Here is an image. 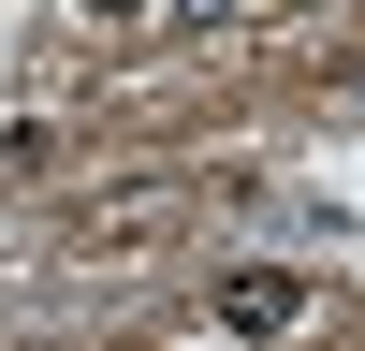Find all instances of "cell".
<instances>
[{"mask_svg": "<svg viewBox=\"0 0 365 351\" xmlns=\"http://www.w3.org/2000/svg\"><path fill=\"white\" fill-rule=\"evenodd\" d=\"M307 307H322V292H307V263H220V292H205V322H220L234 351H278Z\"/></svg>", "mask_w": 365, "mask_h": 351, "instance_id": "cell-1", "label": "cell"}, {"mask_svg": "<svg viewBox=\"0 0 365 351\" xmlns=\"http://www.w3.org/2000/svg\"><path fill=\"white\" fill-rule=\"evenodd\" d=\"M161 220H175V190H117L103 220H88V249H103V263H132V249H161Z\"/></svg>", "mask_w": 365, "mask_h": 351, "instance_id": "cell-2", "label": "cell"}, {"mask_svg": "<svg viewBox=\"0 0 365 351\" xmlns=\"http://www.w3.org/2000/svg\"><path fill=\"white\" fill-rule=\"evenodd\" d=\"M73 15H88V29H146L161 0H73Z\"/></svg>", "mask_w": 365, "mask_h": 351, "instance_id": "cell-3", "label": "cell"}]
</instances>
